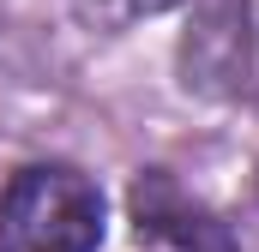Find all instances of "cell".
<instances>
[{"label": "cell", "instance_id": "1", "mask_svg": "<svg viewBox=\"0 0 259 252\" xmlns=\"http://www.w3.org/2000/svg\"><path fill=\"white\" fill-rule=\"evenodd\" d=\"M103 192L66 162L18 168L0 192V252H97Z\"/></svg>", "mask_w": 259, "mask_h": 252}, {"label": "cell", "instance_id": "2", "mask_svg": "<svg viewBox=\"0 0 259 252\" xmlns=\"http://www.w3.org/2000/svg\"><path fill=\"white\" fill-rule=\"evenodd\" d=\"M91 30H127L139 18H157V12H169L175 0H66Z\"/></svg>", "mask_w": 259, "mask_h": 252}]
</instances>
